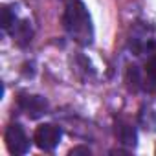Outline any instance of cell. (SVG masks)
Returning a JSON list of instances; mask_svg holds the SVG:
<instances>
[{
	"label": "cell",
	"instance_id": "9c48e42d",
	"mask_svg": "<svg viewBox=\"0 0 156 156\" xmlns=\"http://www.w3.org/2000/svg\"><path fill=\"white\" fill-rule=\"evenodd\" d=\"M77 154H87V156H90L92 151H90L88 147H75V149L70 151V156H77Z\"/></svg>",
	"mask_w": 156,
	"mask_h": 156
},
{
	"label": "cell",
	"instance_id": "5b68a950",
	"mask_svg": "<svg viewBox=\"0 0 156 156\" xmlns=\"http://www.w3.org/2000/svg\"><path fill=\"white\" fill-rule=\"evenodd\" d=\"M9 33L13 37V41L19 44V46H26L31 42V37H33V30L30 26L28 20H17L11 28H9Z\"/></svg>",
	"mask_w": 156,
	"mask_h": 156
},
{
	"label": "cell",
	"instance_id": "7a4b0ae2",
	"mask_svg": "<svg viewBox=\"0 0 156 156\" xmlns=\"http://www.w3.org/2000/svg\"><path fill=\"white\" fill-rule=\"evenodd\" d=\"M61 138H62V130H61V127H57L53 123H42V125H39L35 129V134H33L35 145L41 151H46V152L55 151V147L59 145Z\"/></svg>",
	"mask_w": 156,
	"mask_h": 156
},
{
	"label": "cell",
	"instance_id": "ba28073f",
	"mask_svg": "<svg viewBox=\"0 0 156 156\" xmlns=\"http://www.w3.org/2000/svg\"><path fill=\"white\" fill-rule=\"evenodd\" d=\"M145 73H147V77L151 81H156V53L147 61V64H145Z\"/></svg>",
	"mask_w": 156,
	"mask_h": 156
},
{
	"label": "cell",
	"instance_id": "6da1fadb",
	"mask_svg": "<svg viewBox=\"0 0 156 156\" xmlns=\"http://www.w3.org/2000/svg\"><path fill=\"white\" fill-rule=\"evenodd\" d=\"M62 26L79 46H90L94 42V26L90 13L79 0H68L62 15Z\"/></svg>",
	"mask_w": 156,
	"mask_h": 156
},
{
	"label": "cell",
	"instance_id": "8992f818",
	"mask_svg": "<svg viewBox=\"0 0 156 156\" xmlns=\"http://www.w3.org/2000/svg\"><path fill=\"white\" fill-rule=\"evenodd\" d=\"M118 132V138L123 145H129V147H136L138 143V134H136V129L127 125V123H119V127L116 129Z\"/></svg>",
	"mask_w": 156,
	"mask_h": 156
},
{
	"label": "cell",
	"instance_id": "277c9868",
	"mask_svg": "<svg viewBox=\"0 0 156 156\" xmlns=\"http://www.w3.org/2000/svg\"><path fill=\"white\" fill-rule=\"evenodd\" d=\"M19 107L31 119H39L41 116H44L48 112V101L42 96H20Z\"/></svg>",
	"mask_w": 156,
	"mask_h": 156
},
{
	"label": "cell",
	"instance_id": "3957f363",
	"mask_svg": "<svg viewBox=\"0 0 156 156\" xmlns=\"http://www.w3.org/2000/svg\"><path fill=\"white\" fill-rule=\"evenodd\" d=\"M4 140H6V147L11 154L20 156V154L30 152L31 141H30V138H28V134H26V130L20 123H11L6 130Z\"/></svg>",
	"mask_w": 156,
	"mask_h": 156
},
{
	"label": "cell",
	"instance_id": "52a82bcc",
	"mask_svg": "<svg viewBox=\"0 0 156 156\" xmlns=\"http://www.w3.org/2000/svg\"><path fill=\"white\" fill-rule=\"evenodd\" d=\"M15 22H17V15H15L13 8L4 6V8H2V20H0V26H2V30L9 31V28H11Z\"/></svg>",
	"mask_w": 156,
	"mask_h": 156
}]
</instances>
